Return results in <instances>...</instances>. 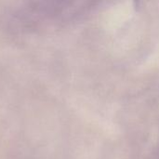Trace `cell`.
<instances>
[{
  "label": "cell",
  "mask_w": 159,
  "mask_h": 159,
  "mask_svg": "<svg viewBox=\"0 0 159 159\" xmlns=\"http://www.w3.org/2000/svg\"><path fill=\"white\" fill-rule=\"evenodd\" d=\"M141 2H142V0H134V4H135V7L136 8H139L140 7Z\"/></svg>",
  "instance_id": "6da1fadb"
}]
</instances>
